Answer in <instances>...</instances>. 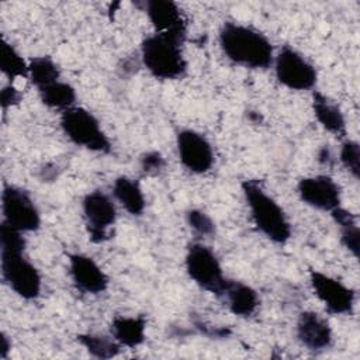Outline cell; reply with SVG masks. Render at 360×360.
<instances>
[{"label": "cell", "mask_w": 360, "mask_h": 360, "mask_svg": "<svg viewBox=\"0 0 360 360\" xmlns=\"http://www.w3.org/2000/svg\"><path fill=\"white\" fill-rule=\"evenodd\" d=\"M222 53L235 65L246 69H269L274 60L270 39L259 30L228 21L218 34Z\"/></svg>", "instance_id": "cell-1"}, {"label": "cell", "mask_w": 360, "mask_h": 360, "mask_svg": "<svg viewBox=\"0 0 360 360\" xmlns=\"http://www.w3.org/2000/svg\"><path fill=\"white\" fill-rule=\"evenodd\" d=\"M240 187L257 231L273 243H287L291 238V224L278 202L257 180H243Z\"/></svg>", "instance_id": "cell-2"}, {"label": "cell", "mask_w": 360, "mask_h": 360, "mask_svg": "<svg viewBox=\"0 0 360 360\" xmlns=\"http://www.w3.org/2000/svg\"><path fill=\"white\" fill-rule=\"evenodd\" d=\"M183 44L172 37L153 32L141 44V60L143 68L156 79L177 80L187 75V60Z\"/></svg>", "instance_id": "cell-3"}, {"label": "cell", "mask_w": 360, "mask_h": 360, "mask_svg": "<svg viewBox=\"0 0 360 360\" xmlns=\"http://www.w3.org/2000/svg\"><path fill=\"white\" fill-rule=\"evenodd\" d=\"M60 128L66 138L77 146L96 153H110L111 142L97 117L84 107L73 105L60 114Z\"/></svg>", "instance_id": "cell-4"}, {"label": "cell", "mask_w": 360, "mask_h": 360, "mask_svg": "<svg viewBox=\"0 0 360 360\" xmlns=\"http://www.w3.org/2000/svg\"><path fill=\"white\" fill-rule=\"evenodd\" d=\"M0 269L3 281L14 294L28 301L39 297L42 278L24 250L0 249Z\"/></svg>", "instance_id": "cell-5"}, {"label": "cell", "mask_w": 360, "mask_h": 360, "mask_svg": "<svg viewBox=\"0 0 360 360\" xmlns=\"http://www.w3.org/2000/svg\"><path fill=\"white\" fill-rule=\"evenodd\" d=\"M184 267L193 283L221 298L228 278L211 248L201 242L190 243L184 256Z\"/></svg>", "instance_id": "cell-6"}, {"label": "cell", "mask_w": 360, "mask_h": 360, "mask_svg": "<svg viewBox=\"0 0 360 360\" xmlns=\"http://www.w3.org/2000/svg\"><path fill=\"white\" fill-rule=\"evenodd\" d=\"M276 79L284 87L294 91L314 89L318 80L315 66L292 46H283L273 60Z\"/></svg>", "instance_id": "cell-7"}, {"label": "cell", "mask_w": 360, "mask_h": 360, "mask_svg": "<svg viewBox=\"0 0 360 360\" xmlns=\"http://www.w3.org/2000/svg\"><path fill=\"white\" fill-rule=\"evenodd\" d=\"M1 212L3 222L22 233L35 232L41 226L39 211L30 193L21 187L4 184L1 191Z\"/></svg>", "instance_id": "cell-8"}, {"label": "cell", "mask_w": 360, "mask_h": 360, "mask_svg": "<svg viewBox=\"0 0 360 360\" xmlns=\"http://www.w3.org/2000/svg\"><path fill=\"white\" fill-rule=\"evenodd\" d=\"M89 238L94 243L110 239L111 228L117 221V208L112 198L101 190L87 193L82 201Z\"/></svg>", "instance_id": "cell-9"}, {"label": "cell", "mask_w": 360, "mask_h": 360, "mask_svg": "<svg viewBox=\"0 0 360 360\" xmlns=\"http://www.w3.org/2000/svg\"><path fill=\"white\" fill-rule=\"evenodd\" d=\"M314 294L333 315H350L356 304V291L343 281L318 270L309 273Z\"/></svg>", "instance_id": "cell-10"}, {"label": "cell", "mask_w": 360, "mask_h": 360, "mask_svg": "<svg viewBox=\"0 0 360 360\" xmlns=\"http://www.w3.org/2000/svg\"><path fill=\"white\" fill-rule=\"evenodd\" d=\"M180 163L191 173L202 174L211 170L215 158L210 141L198 131L184 128L176 135Z\"/></svg>", "instance_id": "cell-11"}, {"label": "cell", "mask_w": 360, "mask_h": 360, "mask_svg": "<svg viewBox=\"0 0 360 360\" xmlns=\"http://www.w3.org/2000/svg\"><path fill=\"white\" fill-rule=\"evenodd\" d=\"M297 193L304 204L319 211L332 212L342 205L340 186L328 174L300 179Z\"/></svg>", "instance_id": "cell-12"}, {"label": "cell", "mask_w": 360, "mask_h": 360, "mask_svg": "<svg viewBox=\"0 0 360 360\" xmlns=\"http://www.w3.org/2000/svg\"><path fill=\"white\" fill-rule=\"evenodd\" d=\"M155 32L172 37L181 42L187 38V21L181 8L169 0H148L142 3Z\"/></svg>", "instance_id": "cell-13"}, {"label": "cell", "mask_w": 360, "mask_h": 360, "mask_svg": "<svg viewBox=\"0 0 360 360\" xmlns=\"http://www.w3.org/2000/svg\"><path fill=\"white\" fill-rule=\"evenodd\" d=\"M69 274L77 290L86 294H101L108 288V276L97 262L84 253H69Z\"/></svg>", "instance_id": "cell-14"}, {"label": "cell", "mask_w": 360, "mask_h": 360, "mask_svg": "<svg viewBox=\"0 0 360 360\" xmlns=\"http://www.w3.org/2000/svg\"><path fill=\"white\" fill-rule=\"evenodd\" d=\"M297 338L308 350L330 347L333 333L329 322L314 311H302L297 319Z\"/></svg>", "instance_id": "cell-15"}, {"label": "cell", "mask_w": 360, "mask_h": 360, "mask_svg": "<svg viewBox=\"0 0 360 360\" xmlns=\"http://www.w3.org/2000/svg\"><path fill=\"white\" fill-rule=\"evenodd\" d=\"M221 298L225 300L229 311L239 318L252 316L260 304L259 295L255 288L242 281L229 278Z\"/></svg>", "instance_id": "cell-16"}, {"label": "cell", "mask_w": 360, "mask_h": 360, "mask_svg": "<svg viewBox=\"0 0 360 360\" xmlns=\"http://www.w3.org/2000/svg\"><path fill=\"white\" fill-rule=\"evenodd\" d=\"M312 111L323 129L339 138L346 136V120L340 107L318 90L312 93Z\"/></svg>", "instance_id": "cell-17"}, {"label": "cell", "mask_w": 360, "mask_h": 360, "mask_svg": "<svg viewBox=\"0 0 360 360\" xmlns=\"http://www.w3.org/2000/svg\"><path fill=\"white\" fill-rule=\"evenodd\" d=\"M110 335L122 347H136L145 342L146 319L142 315H118L111 321Z\"/></svg>", "instance_id": "cell-18"}, {"label": "cell", "mask_w": 360, "mask_h": 360, "mask_svg": "<svg viewBox=\"0 0 360 360\" xmlns=\"http://www.w3.org/2000/svg\"><path fill=\"white\" fill-rule=\"evenodd\" d=\"M112 195L115 201L131 215L139 217L145 211V195L139 183L128 176H120L114 180Z\"/></svg>", "instance_id": "cell-19"}, {"label": "cell", "mask_w": 360, "mask_h": 360, "mask_svg": "<svg viewBox=\"0 0 360 360\" xmlns=\"http://www.w3.org/2000/svg\"><path fill=\"white\" fill-rule=\"evenodd\" d=\"M330 217L339 226L342 245L357 259L360 252V228L356 215L340 205L330 212Z\"/></svg>", "instance_id": "cell-20"}, {"label": "cell", "mask_w": 360, "mask_h": 360, "mask_svg": "<svg viewBox=\"0 0 360 360\" xmlns=\"http://www.w3.org/2000/svg\"><path fill=\"white\" fill-rule=\"evenodd\" d=\"M38 94H39V98L42 101V104H45L48 108H52V110H59L60 112L76 105V90L75 87L68 83V82H63L62 79L45 86V87H41L37 90Z\"/></svg>", "instance_id": "cell-21"}, {"label": "cell", "mask_w": 360, "mask_h": 360, "mask_svg": "<svg viewBox=\"0 0 360 360\" xmlns=\"http://www.w3.org/2000/svg\"><path fill=\"white\" fill-rule=\"evenodd\" d=\"M28 77L38 89L60 79V70L51 56H34L28 62Z\"/></svg>", "instance_id": "cell-22"}, {"label": "cell", "mask_w": 360, "mask_h": 360, "mask_svg": "<svg viewBox=\"0 0 360 360\" xmlns=\"http://www.w3.org/2000/svg\"><path fill=\"white\" fill-rule=\"evenodd\" d=\"M77 342L89 352V354L97 359H112L122 347L111 335L82 333L77 335Z\"/></svg>", "instance_id": "cell-23"}, {"label": "cell", "mask_w": 360, "mask_h": 360, "mask_svg": "<svg viewBox=\"0 0 360 360\" xmlns=\"http://www.w3.org/2000/svg\"><path fill=\"white\" fill-rule=\"evenodd\" d=\"M0 69L10 80L28 76V62L6 39H1L0 46Z\"/></svg>", "instance_id": "cell-24"}, {"label": "cell", "mask_w": 360, "mask_h": 360, "mask_svg": "<svg viewBox=\"0 0 360 360\" xmlns=\"http://www.w3.org/2000/svg\"><path fill=\"white\" fill-rule=\"evenodd\" d=\"M339 160L343 165V167L356 179L360 177V145L357 141L353 139H345L340 152H339Z\"/></svg>", "instance_id": "cell-25"}, {"label": "cell", "mask_w": 360, "mask_h": 360, "mask_svg": "<svg viewBox=\"0 0 360 360\" xmlns=\"http://www.w3.org/2000/svg\"><path fill=\"white\" fill-rule=\"evenodd\" d=\"M186 222L197 235L211 236L215 233V224L212 218L200 208L186 211Z\"/></svg>", "instance_id": "cell-26"}, {"label": "cell", "mask_w": 360, "mask_h": 360, "mask_svg": "<svg viewBox=\"0 0 360 360\" xmlns=\"http://www.w3.org/2000/svg\"><path fill=\"white\" fill-rule=\"evenodd\" d=\"M141 166H142L145 173L156 174L165 167V159L159 152L150 150V152H146V153L142 155Z\"/></svg>", "instance_id": "cell-27"}, {"label": "cell", "mask_w": 360, "mask_h": 360, "mask_svg": "<svg viewBox=\"0 0 360 360\" xmlns=\"http://www.w3.org/2000/svg\"><path fill=\"white\" fill-rule=\"evenodd\" d=\"M20 101H21V93L13 84L3 86L0 93V104L3 111H6L13 105H17Z\"/></svg>", "instance_id": "cell-28"}, {"label": "cell", "mask_w": 360, "mask_h": 360, "mask_svg": "<svg viewBox=\"0 0 360 360\" xmlns=\"http://www.w3.org/2000/svg\"><path fill=\"white\" fill-rule=\"evenodd\" d=\"M10 349H11V342H10L8 338L3 333V335H1V346H0V357H1V359H6Z\"/></svg>", "instance_id": "cell-29"}]
</instances>
